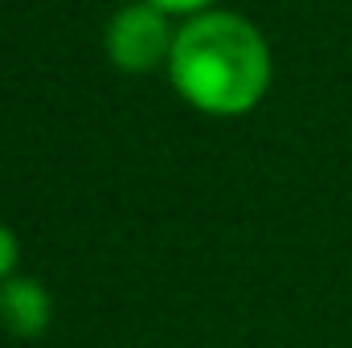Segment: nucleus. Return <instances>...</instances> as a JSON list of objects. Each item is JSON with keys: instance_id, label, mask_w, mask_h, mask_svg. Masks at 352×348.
I'll list each match as a JSON object with an SVG mask.
<instances>
[{"instance_id": "obj_1", "label": "nucleus", "mask_w": 352, "mask_h": 348, "mask_svg": "<svg viewBox=\"0 0 352 348\" xmlns=\"http://www.w3.org/2000/svg\"><path fill=\"white\" fill-rule=\"evenodd\" d=\"M168 78L205 115H246L270 90V45L246 17L209 8L176 29Z\"/></svg>"}, {"instance_id": "obj_2", "label": "nucleus", "mask_w": 352, "mask_h": 348, "mask_svg": "<svg viewBox=\"0 0 352 348\" xmlns=\"http://www.w3.org/2000/svg\"><path fill=\"white\" fill-rule=\"evenodd\" d=\"M173 41H176V29L168 21V12H160L148 0L123 4L107 25V58L123 74L156 70L160 62L173 58Z\"/></svg>"}, {"instance_id": "obj_3", "label": "nucleus", "mask_w": 352, "mask_h": 348, "mask_svg": "<svg viewBox=\"0 0 352 348\" xmlns=\"http://www.w3.org/2000/svg\"><path fill=\"white\" fill-rule=\"evenodd\" d=\"M54 316V299L37 279L12 274L8 283H0V328L16 340H37L50 328Z\"/></svg>"}, {"instance_id": "obj_4", "label": "nucleus", "mask_w": 352, "mask_h": 348, "mask_svg": "<svg viewBox=\"0 0 352 348\" xmlns=\"http://www.w3.org/2000/svg\"><path fill=\"white\" fill-rule=\"evenodd\" d=\"M16 259H21V250H16V234L0 221V283H8V279L16 274Z\"/></svg>"}, {"instance_id": "obj_5", "label": "nucleus", "mask_w": 352, "mask_h": 348, "mask_svg": "<svg viewBox=\"0 0 352 348\" xmlns=\"http://www.w3.org/2000/svg\"><path fill=\"white\" fill-rule=\"evenodd\" d=\"M148 4H156L168 17H197V12H209L213 8V0H148Z\"/></svg>"}]
</instances>
